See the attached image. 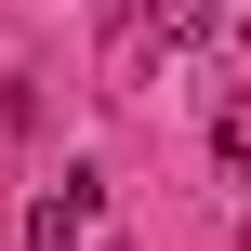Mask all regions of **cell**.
Wrapping results in <instances>:
<instances>
[{
	"mask_svg": "<svg viewBox=\"0 0 251 251\" xmlns=\"http://www.w3.org/2000/svg\"><path fill=\"white\" fill-rule=\"evenodd\" d=\"M93 212H106V199H93V172L40 185V199H26V251H93Z\"/></svg>",
	"mask_w": 251,
	"mask_h": 251,
	"instance_id": "cell-1",
	"label": "cell"
},
{
	"mask_svg": "<svg viewBox=\"0 0 251 251\" xmlns=\"http://www.w3.org/2000/svg\"><path fill=\"white\" fill-rule=\"evenodd\" d=\"M238 53H251V26H238Z\"/></svg>",
	"mask_w": 251,
	"mask_h": 251,
	"instance_id": "cell-3",
	"label": "cell"
},
{
	"mask_svg": "<svg viewBox=\"0 0 251 251\" xmlns=\"http://www.w3.org/2000/svg\"><path fill=\"white\" fill-rule=\"evenodd\" d=\"M146 40L199 53V40H225V0H146Z\"/></svg>",
	"mask_w": 251,
	"mask_h": 251,
	"instance_id": "cell-2",
	"label": "cell"
}]
</instances>
